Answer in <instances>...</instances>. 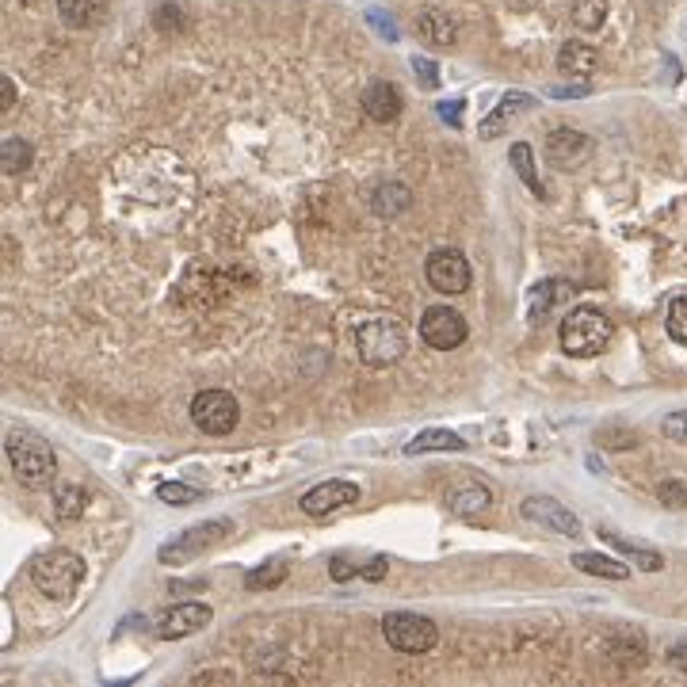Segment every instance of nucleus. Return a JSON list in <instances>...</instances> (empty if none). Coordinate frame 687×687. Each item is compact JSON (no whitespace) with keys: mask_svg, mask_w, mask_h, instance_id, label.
Instances as JSON below:
<instances>
[{"mask_svg":"<svg viewBox=\"0 0 687 687\" xmlns=\"http://www.w3.org/2000/svg\"><path fill=\"white\" fill-rule=\"evenodd\" d=\"M8 466H12L15 481L28 489H46L57 478V458L54 447L43 436H28V432H12L4 444Z\"/></svg>","mask_w":687,"mask_h":687,"instance_id":"obj_1","label":"nucleus"},{"mask_svg":"<svg viewBox=\"0 0 687 687\" xmlns=\"http://www.w3.org/2000/svg\"><path fill=\"white\" fill-rule=\"evenodd\" d=\"M561 351L566 356H577V359H588V356H600L603 348L615 337V325L608 321V314L596 306H580L572 309V314L561 321Z\"/></svg>","mask_w":687,"mask_h":687,"instance_id":"obj_2","label":"nucleus"},{"mask_svg":"<svg viewBox=\"0 0 687 687\" xmlns=\"http://www.w3.org/2000/svg\"><path fill=\"white\" fill-rule=\"evenodd\" d=\"M85 558L73 550H46L35 558V566H31V580H35V588L43 596H51V600H69L73 592L80 588V580H85Z\"/></svg>","mask_w":687,"mask_h":687,"instance_id":"obj_3","label":"nucleus"},{"mask_svg":"<svg viewBox=\"0 0 687 687\" xmlns=\"http://www.w3.org/2000/svg\"><path fill=\"white\" fill-rule=\"evenodd\" d=\"M356 348L367 367H394L408 348L405 325L394 317H371L356 329Z\"/></svg>","mask_w":687,"mask_h":687,"instance_id":"obj_4","label":"nucleus"},{"mask_svg":"<svg viewBox=\"0 0 687 687\" xmlns=\"http://www.w3.org/2000/svg\"><path fill=\"white\" fill-rule=\"evenodd\" d=\"M382 637L390 642V650L397 653H428L439 642V626L428 615H416V611H390L382 619Z\"/></svg>","mask_w":687,"mask_h":687,"instance_id":"obj_5","label":"nucleus"},{"mask_svg":"<svg viewBox=\"0 0 687 687\" xmlns=\"http://www.w3.org/2000/svg\"><path fill=\"white\" fill-rule=\"evenodd\" d=\"M233 531V523L226 520H207V523H195V527H187L184 535H176L172 543H165L157 550L161 566H187V561H195L199 554H207L210 546H218L222 538Z\"/></svg>","mask_w":687,"mask_h":687,"instance_id":"obj_6","label":"nucleus"},{"mask_svg":"<svg viewBox=\"0 0 687 687\" xmlns=\"http://www.w3.org/2000/svg\"><path fill=\"white\" fill-rule=\"evenodd\" d=\"M192 421L199 432L207 436H229L241 421V405H237L233 394L226 390H203L199 397L192 401Z\"/></svg>","mask_w":687,"mask_h":687,"instance_id":"obj_7","label":"nucleus"},{"mask_svg":"<svg viewBox=\"0 0 687 687\" xmlns=\"http://www.w3.org/2000/svg\"><path fill=\"white\" fill-rule=\"evenodd\" d=\"M424 275H428V283L436 286L439 294H466V286H470V280H473L470 260H466L458 249L432 252L428 264H424Z\"/></svg>","mask_w":687,"mask_h":687,"instance_id":"obj_8","label":"nucleus"},{"mask_svg":"<svg viewBox=\"0 0 687 687\" xmlns=\"http://www.w3.org/2000/svg\"><path fill=\"white\" fill-rule=\"evenodd\" d=\"M466 317L451 306H432L421 317V340L436 351H451L466 340Z\"/></svg>","mask_w":687,"mask_h":687,"instance_id":"obj_9","label":"nucleus"},{"mask_svg":"<svg viewBox=\"0 0 687 687\" xmlns=\"http://www.w3.org/2000/svg\"><path fill=\"white\" fill-rule=\"evenodd\" d=\"M592 157V138L580 134L572 127H558L546 134V161L561 172H577L585 168V161Z\"/></svg>","mask_w":687,"mask_h":687,"instance_id":"obj_10","label":"nucleus"},{"mask_svg":"<svg viewBox=\"0 0 687 687\" xmlns=\"http://www.w3.org/2000/svg\"><path fill=\"white\" fill-rule=\"evenodd\" d=\"M520 512L527 515L531 523H538V527L554 531V535H566V538L580 535V520L566 509V504L554 501V497H527V501L520 504Z\"/></svg>","mask_w":687,"mask_h":687,"instance_id":"obj_11","label":"nucleus"},{"mask_svg":"<svg viewBox=\"0 0 687 687\" xmlns=\"http://www.w3.org/2000/svg\"><path fill=\"white\" fill-rule=\"evenodd\" d=\"M359 501V486L356 481H340V478H332V481H321V486H314L309 493H302V512L306 515H329V512H337L344 509V504H356Z\"/></svg>","mask_w":687,"mask_h":687,"instance_id":"obj_12","label":"nucleus"},{"mask_svg":"<svg viewBox=\"0 0 687 687\" xmlns=\"http://www.w3.org/2000/svg\"><path fill=\"white\" fill-rule=\"evenodd\" d=\"M210 623V608L207 603H172V608L161 615L157 623V637L165 642H176V637H187L195 630H203Z\"/></svg>","mask_w":687,"mask_h":687,"instance_id":"obj_13","label":"nucleus"},{"mask_svg":"<svg viewBox=\"0 0 687 687\" xmlns=\"http://www.w3.org/2000/svg\"><path fill=\"white\" fill-rule=\"evenodd\" d=\"M572 294V286L566 280H543V283H535L527 291V321L531 325H543L546 317L554 314V309L561 306Z\"/></svg>","mask_w":687,"mask_h":687,"instance_id":"obj_14","label":"nucleus"},{"mask_svg":"<svg viewBox=\"0 0 687 687\" xmlns=\"http://www.w3.org/2000/svg\"><path fill=\"white\" fill-rule=\"evenodd\" d=\"M401 108H405V100H401V92L390 80H371V85L363 88V111L371 115L374 122H394Z\"/></svg>","mask_w":687,"mask_h":687,"instance_id":"obj_15","label":"nucleus"},{"mask_svg":"<svg viewBox=\"0 0 687 687\" xmlns=\"http://www.w3.org/2000/svg\"><path fill=\"white\" fill-rule=\"evenodd\" d=\"M531 108H535V96L504 92L501 108H497L493 115H486V119H481V138H497V134H504V130L512 127V119H515V115H523V111H531Z\"/></svg>","mask_w":687,"mask_h":687,"instance_id":"obj_16","label":"nucleus"},{"mask_svg":"<svg viewBox=\"0 0 687 687\" xmlns=\"http://www.w3.org/2000/svg\"><path fill=\"white\" fill-rule=\"evenodd\" d=\"M489 504H493V493L481 481H462V486L447 489V509L455 515H481Z\"/></svg>","mask_w":687,"mask_h":687,"instance_id":"obj_17","label":"nucleus"},{"mask_svg":"<svg viewBox=\"0 0 687 687\" xmlns=\"http://www.w3.org/2000/svg\"><path fill=\"white\" fill-rule=\"evenodd\" d=\"M57 12L69 28H96L108 20L111 0H57Z\"/></svg>","mask_w":687,"mask_h":687,"instance_id":"obj_18","label":"nucleus"},{"mask_svg":"<svg viewBox=\"0 0 687 687\" xmlns=\"http://www.w3.org/2000/svg\"><path fill=\"white\" fill-rule=\"evenodd\" d=\"M600 65V54H596V46H588V43H566L561 46V54H558V69L566 73V77H577V80H585L588 73Z\"/></svg>","mask_w":687,"mask_h":687,"instance_id":"obj_19","label":"nucleus"},{"mask_svg":"<svg viewBox=\"0 0 687 687\" xmlns=\"http://www.w3.org/2000/svg\"><path fill=\"white\" fill-rule=\"evenodd\" d=\"M416 35L432 46H451L458 39V23L447 12H424L421 20H416Z\"/></svg>","mask_w":687,"mask_h":687,"instance_id":"obj_20","label":"nucleus"},{"mask_svg":"<svg viewBox=\"0 0 687 687\" xmlns=\"http://www.w3.org/2000/svg\"><path fill=\"white\" fill-rule=\"evenodd\" d=\"M572 566H577L580 572H588V577H603V580H626L630 577V566H623L619 558H608V554H592V550L572 554Z\"/></svg>","mask_w":687,"mask_h":687,"instance_id":"obj_21","label":"nucleus"},{"mask_svg":"<svg viewBox=\"0 0 687 687\" xmlns=\"http://www.w3.org/2000/svg\"><path fill=\"white\" fill-rule=\"evenodd\" d=\"M600 538H603V543H611V546H615L619 554H626V558H634L642 569H650V572H661V569H665V558H661L657 550H650V546L630 543V538H623V535H619V531H608V527H603V531H600Z\"/></svg>","mask_w":687,"mask_h":687,"instance_id":"obj_22","label":"nucleus"},{"mask_svg":"<svg viewBox=\"0 0 687 687\" xmlns=\"http://www.w3.org/2000/svg\"><path fill=\"white\" fill-rule=\"evenodd\" d=\"M462 436L451 428H428L405 447V455H428V451H462Z\"/></svg>","mask_w":687,"mask_h":687,"instance_id":"obj_23","label":"nucleus"},{"mask_svg":"<svg viewBox=\"0 0 687 687\" xmlns=\"http://www.w3.org/2000/svg\"><path fill=\"white\" fill-rule=\"evenodd\" d=\"M509 157H512L515 176L527 184V192L535 195V199H546V187H543V179H538V172H535V153H531V145L527 142H515L509 150Z\"/></svg>","mask_w":687,"mask_h":687,"instance_id":"obj_24","label":"nucleus"},{"mask_svg":"<svg viewBox=\"0 0 687 687\" xmlns=\"http://www.w3.org/2000/svg\"><path fill=\"white\" fill-rule=\"evenodd\" d=\"M408 199H413V195H408L405 184H382V187H374V195H371V210L382 218H394L401 210H408Z\"/></svg>","mask_w":687,"mask_h":687,"instance_id":"obj_25","label":"nucleus"},{"mask_svg":"<svg viewBox=\"0 0 687 687\" xmlns=\"http://www.w3.org/2000/svg\"><path fill=\"white\" fill-rule=\"evenodd\" d=\"M569 15L580 31H600L603 20H608V0H572Z\"/></svg>","mask_w":687,"mask_h":687,"instance_id":"obj_26","label":"nucleus"},{"mask_svg":"<svg viewBox=\"0 0 687 687\" xmlns=\"http://www.w3.org/2000/svg\"><path fill=\"white\" fill-rule=\"evenodd\" d=\"M286 561H264V566H257L249 572V577H244V588H249V592H268V588H280L283 580H286Z\"/></svg>","mask_w":687,"mask_h":687,"instance_id":"obj_27","label":"nucleus"},{"mask_svg":"<svg viewBox=\"0 0 687 687\" xmlns=\"http://www.w3.org/2000/svg\"><path fill=\"white\" fill-rule=\"evenodd\" d=\"M611 653H615V661H626V665H642L645 661L642 634H634V630H615V634H611Z\"/></svg>","mask_w":687,"mask_h":687,"instance_id":"obj_28","label":"nucleus"},{"mask_svg":"<svg viewBox=\"0 0 687 687\" xmlns=\"http://www.w3.org/2000/svg\"><path fill=\"white\" fill-rule=\"evenodd\" d=\"M0 157H4V172H23L35 161V150H31V142H23V138H4Z\"/></svg>","mask_w":687,"mask_h":687,"instance_id":"obj_29","label":"nucleus"},{"mask_svg":"<svg viewBox=\"0 0 687 687\" xmlns=\"http://www.w3.org/2000/svg\"><path fill=\"white\" fill-rule=\"evenodd\" d=\"M199 489L187 486V481H161L157 486V501L161 504H172V509H184V504H195L199 501Z\"/></svg>","mask_w":687,"mask_h":687,"instance_id":"obj_30","label":"nucleus"},{"mask_svg":"<svg viewBox=\"0 0 687 687\" xmlns=\"http://www.w3.org/2000/svg\"><path fill=\"white\" fill-rule=\"evenodd\" d=\"M668 337H673L676 344H684L687 348V294H680V298H673V306H668Z\"/></svg>","mask_w":687,"mask_h":687,"instance_id":"obj_31","label":"nucleus"},{"mask_svg":"<svg viewBox=\"0 0 687 687\" xmlns=\"http://www.w3.org/2000/svg\"><path fill=\"white\" fill-rule=\"evenodd\" d=\"M657 497L661 504H668V509H687V481H661L657 486Z\"/></svg>","mask_w":687,"mask_h":687,"instance_id":"obj_32","label":"nucleus"},{"mask_svg":"<svg viewBox=\"0 0 687 687\" xmlns=\"http://www.w3.org/2000/svg\"><path fill=\"white\" fill-rule=\"evenodd\" d=\"M661 432H665V439H673V444H687V408L668 413L665 421H661Z\"/></svg>","mask_w":687,"mask_h":687,"instance_id":"obj_33","label":"nucleus"},{"mask_svg":"<svg viewBox=\"0 0 687 687\" xmlns=\"http://www.w3.org/2000/svg\"><path fill=\"white\" fill-rule=\"evenodd\" d=\"M608 439H615L611 447H619V451H626V447L637 444V432H626V428H603L600 432V444H608Z\"/></svg>","mask_w":687,"mask_h":687,"instance_id":"obj_34","label":"nucleus"},{"mask_svg":"<svg viewBox=\"0 0 687 687\" xmlns=\"http://www.w3.org/2000/svg\"><path fill=\"white\" fill-rule=\"evenodd\" d=\"M462 108H466L462 100H444L436 111H439V119H444L447 127H462Z\"/></svg>","mask_w":687,"mask_h":687,"instance_id":"obj_35","label":"nucleus"},{"mask_svg":"<svg viewBox=\"0 0 687 687\" xmlns=\"http://www.w3.org/2000/svg\"><path fill=\"white\" fill-rule=\"evenodd\" d=\"M413 69L421 73V80H424V85H439V69H436V62H428V57H413Z\"/></svg>","mask_w":687,"mask_h":687,"instance_id":"obj_36","label":"nucleus"},{"mask_svg":"<svg viewBox=\"0 0 687 687\" xmlns=\"http://www.w3.org/2000/svg\"><path fill=\"white\" fill-rule=\"evenodd\" d=\"M359 577L382 580V577H386V558H374V561H367V566H359Z\"/></svg>","mask_w":687,"mask_h":687,"instance_id":"obj_37","label":"nucleus"},{"mask_svg":"<svg viewBox=\"0 0 687 687\" xmlns=\"http://www.w3.org/2000/svg\"><path fill=\"white\" fill-rule=\"evenodd\" d=\"M12 103H15V85H12V77H4L0 80V108L12 111Z\"/></svg>","mask_w":687,"mask_h":687,"instance_id":"obj_38","label":"nucleus"},{"mask_svg":"<svg viewBox=\"0 0 687 687\" xmlns=\"http://www.w3.org/2000/svg\"><path fill=\"white\" fill-rule=\"evenodd\" d=\"M176 15H179V8H176V4H165V8H161V12H157V23H161V28H179V23H184V20H176Z\"/></svg>","mask_w":687,"mask_h":687,"instance_id":"obj_39","label":"nucleus"},{"mask_svg":"<svg viewBox=\"0 0 687 687\" xmlns=\"http://www.w3.org/2000/svg\"><path fill=\"white\" fill-rule=\"evenodd\" d=\"M668 661H673V665H680V668H687V642L673 645V650H668Z\"/></svg>","mask_w":687,"mask_h":687,"instance_id":"obj_40","label":"nucleus"},{"mask_svg":"<svg viewBox=\"0 0 687 687\" xmlns=\"http://www.w3.org/2000/svg\"><path fill=\"white\" fill-rule=\"evenodd\" d=\"M371 23H374V28H379L386 39H394V28H390V20H386V15H382V12H371Z\"/></svg>","mask_w":687,"mask_h":687,"instance_id":"obj_41","label":"nucleus"}]
</instances>
